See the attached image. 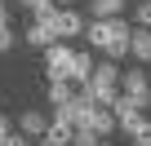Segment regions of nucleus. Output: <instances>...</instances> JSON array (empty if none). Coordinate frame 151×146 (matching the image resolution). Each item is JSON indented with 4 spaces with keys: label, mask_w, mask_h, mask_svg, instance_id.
<instances>
[{
    "label": "nucleus",
    "mask_w": 151,
    "mask_h": 146,
    "mask_svg": "<svg viewBox=\"0 0 151 146\" xmlns=\"http://www.w3.org/2000/svg\"><path fill=\"white\" fill-rule=\"evenodd\" d=\"M53 31H58V40H71V36H80V31H89V27H85V18L76 14V9H58Z\"/></svg>",
    "instance_id": "5"
},
{
    "label": "nucleus",
    "mask_w": 151,
    "mask_h": 146,
    "mask_svg": "<svg viewBox=\"0 0 151 146\" xmlns=\"http://www.w3.org/2000/svg\"><path fill=\"white\" fill-rule=\"evenodd\" d=\"M120 120H116V106H93V115H89V124L85 128H93L98 137H111V128H116Z\"/></svg>",
    "instance_id": "6"
},
{
    "label": "nucleus",
    "mask_w": 151,
    "mask_h": 146,
    "mask_svg": "<svg viewBox=\"0 0 151 146\" xmlns=\"http://www.w3.org/2000/svg\"><path fill=\"white\" fill-rule=\"evenodd\" d=\"M120 93L129 98V106H151V75H147V71L142 66H133V71H124V75H120Z\"/></svg>",
    "instance_id": "3"
},
{
    "label": "nucleus",
    "mask_w": 151,
    "mask_h": 146,
    "mask_svg": "<svg viewBox=\"0 0 151 146\" xmlns=\"http://www.w3.org/2000/svg\"><path fill=\"white\" fill-rule=\"evenodd\" d=\"M133 146H151V133H147V137H133Z\"/></svg>",
    "instance_id": "19"
},
{
    "label": "nucleus",
    "mask_w": 151,
    "mask_h": 146,
    "mask_svg": "<svg viewBox=\"0 0 151 146\" xmlns=\"http://www.w3.org/2000/svg\"><path fill=\"white\" fill-rule=\"evenodd\" d=\"M36 146H53V142H49V137H36Z\"/></svg>",
    "instance_id": "21"
},
{
    "label": "nucleus",
    "mask_w": 151,
    "mask_h": 146,
    "mask_svg": "<svg viewBox=\"0 0 151 146\" xmlns=\"http://www.w3.org/2000/svg\"><path fill=\"white\" fill-rule=\"evenodd\" d=\"M9 146H31V137H27V133H14V137H9Z\"/></svg>",
    "instance_id": "17"
},
{
    "label": "nucleus",
    "mask_w": 151,
    "mask_h": 146,
    "mask_svg": "<svg viewBox=\"0 0 151 146\" xmlns=\"http://www.w3.org/2000/svg\"><path fill=\"white\" fill-rule=\"evenodd\" d=\"M27 44H36V49H49V44H58V31H53V22H31V27H27Z\"/></svg>",
    "instance_id": "9"
},
{
    "label": "nucleus",
    "mask_w": 151,
    "mask_h": 146,
    "mask_svg": "<svg viewBox=\"0 0 151 146\" xmlns=\"http://www.w3.org/2000/svg\"><path fill=\"white\" fill-rule=\"evenodd\" d=\"M9 137H14V124H9L5 111H0V146H9Z\"/></svg>",
    "instance_id": "16"
},
{
    "label": "nucleus",
    "mask_w": 151,
    "mask_h": 146,
    "mask_svg": "<svg viewBox=\"0 0 151 146\" xmlns=\"http://www.w3.org/2000/svg\"><path fill=\"white\" fill-rule=\"evenodd\" d=\"M53 5H58V9H71V5H76V0H53Z\"/></svg>",
    "instance_id": "20"
},
{
    "label": "nucleus",
    "mask_w": 151,
    "mask_h": 146,
    "mask_svg": "<svg viewBox=\"0 0 151 146\" xmlns=\"http://www.w3.org/2000/svg\"><path fill=\"white\" fill-rule=\"evenodd\" d=\"M98 142H102V137H98L93 128H85V124H80V128L71 133V146H98Z\"/></svg>",
    "instance_id": "13"
},
{
    "label": "nucleus",
    "mask_w": 151,
    "mask_h": 146,
    "mask_svg": "<svg viewBox=\"0 0 151 146\" xmlns=\"http://www.w3.org/2000/svg\"><path fill=\"white\" fill-rule=\"evenodd\" d=\"M85 36H89V44H93V49H102L111 62L129 58V44H133V27H129L124 18H93Z\"/></svg>",
    "instance_id": "1"
},
{
    "label": "nucleus",
    "mask_w": 151,
    "mask_h": 146,
    "mask_svg": "<svg viewBox=\"0 0 151 146\" xmlns=\"http://www.w3.org/2000/svg\"><path fill=\"white\" fill-rule=\"evenodd\" d=\"M71 66H76V49H67L62 40L45 49V71H49V80H71Z\"/></svg>",
    "instance_id": "4"
},
{
    "label": "nucleus",
    "mask_w": 151,
    "mask_h": 146,
    "mask_svg": "<svg viewBox=\"0 0 151 146\" xmlns=\"http://www.w3.org/2000/svg\"><path fill=\"white\" fill-rule=\"evenodd\" d=\"M76 93H80L76 80H49V102H53V106H71Z\"/></svg>",
    "instance_id": "7"
},
{
    "label": "nucleus",
    "mask_w": 151,
    "mask_h": 146,
    "mask_svg": "<svg viewBox=\"0 0 151 146\" xmlns=\"http://www.w3.org/2000/svg\"><path fill=\"white\" fill-rule=\"evenodd\" d=\"M98 146H116V142H107V137H102V142H98Z\"/></svg>",
    "instance_id": "22"
},
{
    "label": "nucleus",
    "mask_w": 151,
    "mask_h": 146,
    "mask_svg": "<svg viewBox=\"0 0 151 146\" xmlns=\"http://www.w3.org/2000/svg\"><path fill=\"white\" fill-rule=\"evenodd\" d=\"M18 128H22L27 137H45V133H49V120H45V111H36V106H31V111H22Z\"/></svg>",
    "instance_id": "10"
},
{
    "label": "nucleus",
    "mask_w": 151,
    "mask_h": 146,
    "mask_svg": "<svg viewBox=\"0 0 151 146\" xmlns=\"http://www.w3.org/2000/svg\"><path fill=\"white\" fill-rule=\"evenodd\" d=\"M9 18V0H0V22H5Z\"/></svg>",
    "instance_id": "18"
},
{
    "label": "nucleus",
    "mask_w": 151,
    "mask_h": 146,
    "mask_svg": "<svg viewBox=\"0 0 151 146\" xmlns=\"http://www.w3.org/2000/svg\"><path fill=\"white\" fill-rule=\"evenodd\" d=\"M120 75H124V71H120L116 62H98L93 80L85 84V89H89V98H93L98 106H116V98H120Z\"/></svg>",
    "instance_id": "2"
},
{
    "label": "nucleus",
    "mask_w": 151,
    "mask_h": 146,
    "mask_svg": "<svg viewBox=\"0 0 151 146\" xmlns=\"http://www.w3.org/2000/svg\"><path fill=\"white\" fill-rule=\"evenodd\" d=\"M93 71H98V62H93V53H89V49H80V53H76V66H71V80H76V84L85 89V84L93 80Z\"/></svg>",
    "instance_id": "8"
},
{
    "label": "nucleus",
    "mask_w": 151,
    "mask_h": 146,
    "mask_svg": "<svg viewBox=\"0 0 151 146\" xmlns=\"http://www.w3.org/2000/svg\"><path fill=\"white\" fill-rule=\"evenodd\" d=\"M129 58H138V62H151V27H133V44H129Z\"/></svg>",
    "instance_id": "11"
},
{
    "label": "nucleus",
    "mask_w": 151,
    "mask_h": 146,
    "mask_svg": "<svg viewBox=\"0 0 151 146\" xmlns=\"http://www.w3.org/2000/svg\"><path fill=\"white\" fill-rule=\"evenodd\" d=\"M89 14L93 18H120L124 14V0H89Z\"/></svg>",
    "instance_id": "12"
},
{
    "label": "nucleus",
    "mask_w": 151,
    "mask_h": 146,
    "mask_svg": "<svg viewBox=\"0 0 151 146\" xmlns=\"http://www.w3.org/2000/svg\"><path fill=\"white\" fill-rule=\"evenodd\" d=\"M9 49H14V27L0 22V53H9Z\"/></svg>",
    "instance_id": "15"
},
{
    "label": "nucleus",
    "mask_w": 151,
    "mask_h": 146,
    "mask_svg": "<svg viewBox=\"0 0 151 146\" xmlns=\"http://www.w3.org/2000/svg\"><path fill=\"white\" fill-rule=\"evenodd\" d=\"M133 18H138V27H151V0H138Z\"/></svg>",
    "instance_id": "14"
}]
</instances>
